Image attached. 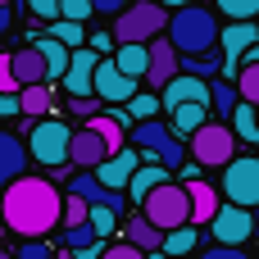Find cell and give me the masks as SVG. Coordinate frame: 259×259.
Wrapping results in <instances>:
<instances>
[{
	"label": "cell",
	"mask_w": 259,
	"mask_h": 259,
	"mask_svg": "<svg viewBox=\"0 0 259 259\" xmlns=\"http://www.w3.org/2000/svg\"><path fill=\"white\" fill-rule=\"evenodd\" d=\"M0 214H5V228L18 232L23 241H41L46 232L59 228L64 219V196L50 178H32L23 173L18 182H9L0 191Z\"/></svg>",
	"instance_id": "1"
},
{
	"label": "cell",
	"mask_w": 259,
	"mask_h": 259,
	"mask_svg": "<svg viewBox=\"0 0 259 259\" xmlns=\"http://www.w3.org/2000/svg\"><path fill=\"white\" fill-rule=\"evenodd\" d=\"M223 36V27H219V18L205 9V5H187V9H173V18H168V41L178 46V55H209L214 50V41Z\"/></svg>",
	"instance_id": "2"
},
{
	"label": "cell",
	"mask_w": 259,
	"mask_h": 259,
	"mask_svg": "<svg viewBox=\"0 0 259 259\" xmlns=\"http://www.w3.org/2000/svg\"><path fill=\"white\" fill-rule=\"evenodd\" d=\"M164 32H168V9L159 0H137L114 18V41L118 46H150Z\"/></svg>",
	"instance_id": "3"
},
{
	"label": "cell",
	"mask_w": 259,
	"mask_h": 259,
	"mask_svg": "<svg viewBox=\"0 0 259 259\" xmlns=\"http://www.w3.org/2000/svg\"><path fill=\"white\" fill-rule=\"evenodd\" d=\"M141 214H146L159 232L187 228V223H191V191H187V182H164V187H155V191L141 200Z\"/></svg>",
	"instance_id": "4"
},
{
	"label": "cell",
	"mask_w": 259,
	"mask_h": 259,
	"mask_svg": "<svg viewBox=\"0 0 259 259\" xmlns=\"http://www.w3.org/2000/svg\"><path fill=\"white\" fill-rule=\"evenodd\" d=\"M68 146H73V127H68L64 118H41V123H32V132H27V150H32V159L46 164V168H64V164H68Z\"/></svg>",
	"instance_id": "5"
},
{
	"label": "cell",
	"mask_w": 259,
	"mask_h": 259,
	"mask_svg": "<svg viewBox=\"0 0 259 259\" xmlns=\"http://www.w3.org/2000/svg\"><path fill=\"white\" fill-rule=\"evenodd\" d=\"M191 159L200 164V168H228L232 159H237V132L228 127V123H205L196 137H191Z\"/></svg>",
	"instance_id": "6"
},
{
	"label": "cell",
	"mask_w": 259,
	"mask_h": 259,
	"mask_svg": "<svg viewBox=\"0 0 259 259\" xmlns=\"http://www.w3.org/2000/svg\"><path fill=\"white\" fill-rule=\"evenodd\" d=\"M132 146L146 150V155H155V159L168 164V168L187 164V155H191V150H182V141L173 137V127H168V123H155V118H146V123L132 127Z\"/></svg>",
	"instance_id": "7"
},
{
	"label": "cell",
	"mask_w": 259,
	"mask_h": 259,
	"mask_svg": "<svg viewBox=\"0 0 259 259\" xmlns=\"http://www.w3.org/2000/svg\"><path fill=\"white\" fill-rule=\"evenodd\" d=\"M228 205H241V209H259V155H241L223 168V187Z\"/></svg>",
	"instance_id": "8"
},
{
	"label": "cell",
	"mask_w": 259,
	"mask_h": 259,
	"mask_svg": "<svg viewBox=\"0 0 259 259\" xmlns=\"http://www.w3.org/2000/svg\"><path fill=\"white\" fill-rule=\"evenodd\" d=\"M209 237L214 246H246L255 237V209H241V205H223L209 223Z\"/></svg>",
	"instance_id": "9"
},
{
	"label": "cell",
	"mask_w": 259,
	"mask_h": 259,
	"mask_svg": "<svg viewBox=\"0 0 259 259\" xmlns=\"http://www.w3.org/2000/svg\"><path fill=\"white\" fill-rule=\"evenodd\" d=\"M164 109L173 114L178 105H209L214 109V82H205V77H196V73H178L168 87H164Z\"/></svg>",
	"instance_id": "10"
},
{
	"label": "cell",
	"mask_w": 259,
	"mask_h": 259,
	"mask_svg": "<svg viewBox=\"0 0 259 259\" xmlns=\"http://www.w3.org/2000/svg\"><path fill=\"white\" fill-rule=\"evenodd\" d=\"M96 96L105 105H127L137 96V77H127L114 59H100V68H96Z\"/></svg>",
	"instance_id": "11"
},
{
	"label": "cell",
	"mask_w": 259,
	"mask_h": 259,
	"mask_svg": "<svg viewBox=\"0 0 259 259\" xmlns=\"http://www.w3.org/2000/svg\"><path fill=\"white\" fill-rule=\"evenodd\" d=\"M146 164V150H137V146H127V150H118V155H109L100 168H96V178L109 187V191H127V182L137 178V168Z\"/></svg>",
	"instance_id": "12"
},
{
	"label": "cell",
	"mask_w": 259,
	"mask_h": 259,
	"mask_svg": "<svg viewBox=\"0 0 259 259\" xmlns=\"http://www.w3.org/2000/svg\"><path fill=\"white\" fill-rule=\"evenodd\" d=\"M96 68H100V50H73V64L64 73V91L77 100V96H96Z\"/></svg>",
	"instance_id": "13"
},
{
	"label": "cell",
	"mask_w": 259,
	"mask_h": 259,
	"mask_svg": "<svg viewBox=\"0 0 259 259\" xmlns=\"http://www.w3.org/2000/svg\"><path fill=\"white\" fill-rule=\"evenodd\" d=\"M173 77H178V46H173L168 32H164V36L150 41V73H146V87H159V91H164Z\"/></svg>",
	"instance_id": "14"
},
{
	"label": "cell",
	"mask_w": 259,
	"mask_h": 259,
	"mask_svg": "<svg viewBox=\"0 0 259 259\" xmlns=\"http://www.w3.org/2000/svg\"><path fill=\"white\" fill-rule=\"evenodd\" d=\"M105 159H109V146H105V137H96L91 127L73 132V146H68V164H77L82 173H96Z\"/></svg>",
	"instance_id": "15"
},
{
	"label": "cell",
	"mask_w": 259,
	"mask_h": 259,
	"mask_svg": "<svg viewBox=\"0 0 259 259\" xmlns=\"http://www.w3.org/2000/svg\"><path fill=\"white\" fill-rule=\"evenodd\" d=\"M27 155H32V150H27L14 132H0V191L27 173Z\"/></svg>",
	"instance_id": "16"
},
{
	"label": "cell",
	"mask_w": 259,
	"mask_h": 259,
	"mask_svg": "<svg viewBox=\"0 0 259 259\" xmlns=\"http://www.w3.org/2000/svg\"><path fill=\"white\" fill-rule=\"evenodd\" d=\"M164 182H173V168H168V164H159L155 155H146V164H141V168H137V178L127 182V200H137V205H141V200H146L155 187H164Z\"/></svg>",
	"instance_id": "17"
},
{
	"label": "cell",
	"mask_w": 259,
	"mask_h": 259,
	"mask_svg": "<svg viewBox=\"0 0 259 259\" xmlns=\"http://www.w3.org/2000/svg\"><path fill=\"white\" fill-rule=\"evenodd\" d=\"M187 191H191V223H196V228H209V223H214V214L223 209V200H219L223 191H219V187H209L205 178H200V182H187Z\"/></svg>",
	"instance_id": "18"
},
{
	"label": "cell",
	"mask_w": 259,
	"mask_h": 259,
	"mask_svg": "<svg viewBox=\"0 0 259 259\" xmlns=\"http://www.w3.org/2000/svg\"><path fill=\"white\" fill-rule=\"evenodd\" d=\"M14 77H18V87L50 82V68H46V59H41V50H36V46H23V50H14Z\"/></svg>",
	"instance_id": "19"
},
{
	"label": "cell",
	"mask_w": 259,
	"mask_h": 259,
	"mask_svg": "<svg viewBox=\"0 0 259 259\" xmlns=\"http://www.w3.org/2000/svg\"><path fill=\"white\" fill-rule=\"evenodd\" d=\"M219 46H223L228 59H241L246 50H255V46H259V23H228L223 36H219Z\"/></svg>",
	"instance_id": "20"
},
{
	"label": "cell",
	"mask_w": 259,
	"mask_h": 259,
	"mask_svg": "<svg viewBox=\"0 0 259 259\" xmlns=\"http://www.w3.org/2000/svg\"><path fill=\"white\" fill-rule=\"evenodd\" d=\"M123 241H132V246H137V250H146V255H150V250H164V232H159L146 214H132V219H127Z\"/></svg>",
	"instance_id": "21"
},
{
	"label": "cell",
	"mask_w": 259,
	"mask_h": 259,
	"mask_svg": "<svg viewBox=\"0 0 259 259\" xmlns=\"http://www.w3.org/2000/svg\"><path fill=\"white\" fill-rule=\"evenodd\" d=\"M32 46L41 50V59H46V68H50V82L68 73V64H73V50H68V46H64L59 36H50V32H46V36H36Z\"/></svg>",
	"instance_id": "22"
},
{
	"label": "cell",
	"mask_w": 259,
	"mask_h": 259,
	"mask_svg": "<svg viewBox=\"0 0 259 259\" xmlns=\"http://www.w3.org/2000/svg\"><path fill=\"white\" fill-rule=\"evenodd\" d=\"M18 105H23V118H46V114L55 109V91H50V82L23 87V91H18Z\"/></svg>",
	"instance_id": "23"
},
{
	"label": "cell",
	"mask_w": 259,
	"mask_h": 259,
	"mask_svg": "<svg viewBox=\"0 0 259 259\" xmlns=\"http://www.w3.org/2000/svg\"><path fill=\"white\" fill-rule=\"evenodd\" d=\"M114 64H118L127 77L146 82V73H150V46H118V50H114Z\"/></svg>",
	"instance_id": "24"
},
{
	"label": "cell",
	"mask_w": 259,
	"mask_h": 259,
	"mask_svg": "<svg viewBox=\"0 0 259 259\" xmlns=\"http://www.w3.org/2000/svg\"><path fill=\"white\" fill-rule=\"evenodd\" d=\"M209 114H214L209 105H178V109H173V132H178V137H196V132L209 123Z\"/></svg>",
	"instance_id": "25"
},
{
	"label": "cell",
	"mask_w": 259,
	"mask_h": 259,
	"mask_svg": "<svg viewBox=\"0 0 259 259\" xmlns=\"http://www.w3.org/2000/svg\"><path fill=\"white\" fill-rule=\"evenodd\" d=\"M196 246H200V228H196V223L164 232V255H168V259H187L191 250H196Z\"/></svg>",
	"instance_id": "26"
},
{
	"label": "cell",
	"mask_w": 259,
	"mask_h": 259,
	"mask_svg": "<svg viewBox=\"0 0 259 259\" xmlns=\"http://www.w3.org/2000/svg\"><path fill=\"white\" fill-rule=\"evenodd\" d=\"M237 91H241L246 105L259 109V59H246V64L237 68Z\"/></svg>",
	"instance_id": "27"
},
{
	"label": "cell",
	"mask_w": 259,
	"mask_h": 259,
	"mask_svg": "<svg viewBox=\"0 0 259 259\" xmlns=\"http://www.w3.org/2000/svg\"><path fill=\"white\" fill-rule=\"evenodd\" d=\"M228 123H232V132H237V137L259 141V109H255V105H246V100H241V105H237V114H232Z\"/></svg>",
	"instance_id": "28"
},
{
	"label": "cell",
	"mask_w": 259,
	"mask_h": 259,
	"mask_svg": "<svg viewBox=\"0 0 259 259\" xmlns=\"http://www.w3.org/2000/svg\"><path fill=\"white\" fill-rule=\"evenodd\" d=\"M50 36H59L68 50H82V46L91 41V36L82 32V23H73V18H55V23H50Z\"/></svg>",
	"instance_id": "29"
},
{
	"label": "cell",
	"mask_w": 259,
	"mask_h": 259,
	"mask_svg": "<svg viewBox=\"0 0 259 259\" xmlns=\"http://www.w3.org/2000/svg\"><path fill=\"white\" fill-rule=\"evenodd\" d=\"M237 105H241L237 82H214V114H219V118H232V114H237Z\"/></svg>",
	"instance_id": "30"
},
{
	"label": "cell",
	"mask_w": 259,
	"mask_h": 259,
	"mask_svg": "<svg viewBox=\"0 0 259 259\" xmlns=\"http://www.w3.org/2000/svg\"><path fill=\"white\" fill-rule=\"evenodd\" d=\"M159 109H164V100H159V96H150V91H137V96L127 100V114H132V123H137V118L146 123V118H155Z\"/></svg>",
	"instance_id": "31"
},
{
	"label": "cell",
	"mask_w": 259,
	"mask_h": 259,
	"mask_svg": "<svg viewBox=\"0 0 259 259\" xmlns=\"http://www.w3.org/2000/svg\"><path fill=\"white\" fill-rule=\"evenodd\" d=\"M214 9L228 14L232 23H250V18L259 14V0H214Z\"/></svg>",
	"instance_id": "32"
},
{
	"label": "cell",
	"mask_w": 259,
	"mask_h": 259,
	"mask_svg": "<svg viewBox=\"0 0 259 259\" xmlns=\"http://www.w3.org/2000/svg\"><path fill=\"white\" fill-rule=\"evenodd\" d=\"M91 223V205L82 196H64V228H82Z\"/></svg>",
	"instance_id": "33"
},
{
	"label": "cell",
	"mask_w": 259,
	"mask_h": 259,
	"mask_svg": "<svg viewBox=\"0 0 259 259\" xmlns=\"http://www.w3.org/2000/svg\"><path fill=\"white\" fill-rule=\"evenodd\" d=\"M91 228L100 232V241L114 237V232H118V209H109V205H91Z\"/></svg>",
	"instance_id": "34"
},
{
	"label": "cell",
	"mask_w": 259,
	"mask_h": 259,
	"mask_svg": "<svg viewBox=\"0 0 259 259\" xmlns=\"http://www.w3.org/2000/svg\"><path fill=\"white\" fill-rule=\"evenodd\" d=\"M219 68H223V55H191L187 59V73H196V77H219Z\"/></svg>",
	"instance_id": "35"
},
{
	"label": "cell",
	"mask_w": 259,
	"mask_h": 259,
	"mask_svg": "<svg viewBox=\"0 0 259 259\" xmlns=\"http://www.w3.org/2000/svg\"><path fill=\"white\" fill-rule=\"evenodd\" d=\"M96 14V5L91 0H59V18H73V23H87Z\"/></svg>",
	"instance_id": "36"
},
{
	"label": "cell",
	"mask_w": 259,
	"mask_h": 259,
	"mask_svg": "<svg viewBox=\"0 0 259 259\" xmlns=\"http://www.w3.org/2000/svg\"><path fill=\"white\" fill-rule=\"evenodd\" d=\"M0 91H9V96L23 91L18 77H14V50H0Z\"/></svg>",
	"instance_id": "37"
},
{
	"label": "cell",
	"mask_w": 259,
	"mask_h": 259,
	"mask_svg": "<svg viewBox=\"0 0 259 259\" xmlns=\"http://www.w3.org/2000/svg\"><path fill=\"white\" fill-rule=\"evenodd\" d=\"M105 109H109V105H105L100 96H77V100H73V114H77V118H96V114H105Z\"/></svg>",
	"instance_id": "38"
},
{
	"label": "cell",
	"mask_w": 259,
	"mask_h": 259,
	"mask_svg": "<svg viewBox=\"0 0 259 259\" xmlns=\"http://www.w3.org/2000/svg\"><path fill=\"white\" fill-rule=\"evenodd\" d=\"M100 259H146V250H137L132 241H118V246H105Z\"/></svg>",
	"instance_id": "39"
},
{
	"label": "cell",
	"mask_w": 259,
	"mask_h": 259,
	"mask_svg": "<svg viewBox=\"0 0 259 259\" xmlns=\"http://www.w3.org/2000/svg\"><path fill=\"white\" fill-rule=\"evenodd\" d=\"M196 259H250L246 246H214V250H200Z\"/></svg>",
	"instance_id": "40"
},
{
	"label": "cell",
	"mask_w": 259,
	"mask_h": 259,
	"mask_svg": "<svg viewBox=\"0 0 259 259\" xmlns=\"http://www.w3.org/2000/svg\"><path fill=\"white\" fill-rule=\"evenodd\" d=\"M14 259H50V246H46V241H23Z\"/></svg>",
	"instance_id": "41"
},
{
	"label": "cell",
	"mask_w": 259,
	"mask_h": 259,
	"mask_svg": "<svg viewBox=\"0 0 259 259\" xmlns=\"http://www.w3.org/2000/svg\"><path fill=\"white\" fill-rule=\"evenodd\" d=\"M27 9H32L36 18H50V23L59 18V0H27Z\"/></svg>",
	"instance_id": "42"
},
{
	"label": "cell",
	"mask_w": 259,
	"mask_h": 259,
	"mask_svg": "<svg viewBox=\"0 0 259 259\" xmlns=\"http://www.w3.org/2000/svg\"><path fill=\"white\" fill-rule=\"evenodd\" d=\"M14 114H23V105H18V96H9V91H0V118H14Z\"/></svg>",
	"instance_id": "43"
},
{
	"label": "cell",
	"mask_w": 259,
	"mask_h": 259,
	"mask_svg": "<svg viewBox=\"0 0 259 259\" xmlns=\"http://www.w3.org/2000/svg\"><path fill=\"white\" fill-rule=\"evenodd\" d=\"M91 5H96V14H114V18L127 9V0H91Z\"/></svg>",
	"instance_id": "44"
},
{
	"label": "cell",
	"mask_w": 259,
	"mask_h": 259,
	"mask_svg": "<svg viewBox=\"0 0 259 259\" xmlns=\"http://www.w3.org/2000/svg\"><path fill=\"white\" fill-rule=\"evenodd\" d=\"M87 46H91V50H114L118 41H114V32H96V36H91Z\"/></svg>",
	"instance_id": "45"
},
{
	"label": "cell",
	"mask_w": 259,
	"mask_h": 259,
	"mask_svg": "<svg viewBox=\"0 0 259 259\" xmlns=\"http://www.w3.org/2000/svg\"><path fill=\"white\" fill-rule=\"evenodd\" d=\"M9 23H14V14H9V5H0V32H5Z\"/></svg>",
	"instance_id": "46"
},
{
	"label": "cell",
	"mask_w": 259,
	"mask_h": 259,
	"mask_svg": "<svg viewBox=\"0 0 259 259\" xmlns=\"http://www.w3.org/2000/svg\"><path fill=\"white\" fill-rule=\"evenodd\" d=\"M164 5H173V9H187V5H196V0H164Z\"/></svg>",
	"instance_id": "47"
},
{
	"label": "cell",
	"mask_w": 259,
	"mask_h": 259,
	"mask_svg": "<svg viewBox=\"0 0 259 259\" xmlns=\"http://www.w3.org/2000/svg\"><path fill=\"white\" fill-rule=\"evenodd\" d=\"M255 237H259V209H255Z\"/></svg>",
	"instance_id": "48"
},
{
	"label": "cell",
	"mask_w": 259,
	"mask_h": 259,
	"mask_svg": "<svg viewBox=\"0 0 259 259\" xmlns=\"http://www.w3.org/2000/svg\"><path fill=\"white\" fill-rule=\"evenodd\" d=\"M0 232H9V228H5V214H0Z\"/></svg>",
	"instance_id": "49"
},
{
	"label": "cell",
	"mask_w": 259,
	"mask_h": 259,
	"mask_svg": "<svg viewBox=\"0 0 259 259\" xmlns=\"http://www.w3.org/2000/svg\"><path fill=\"white\" fill-rule=\"evenodd\" d=\"M0 259H14V255H0Z\"/></svg>",
	"instance_id": "50"
},
{
	"label": "cell",
	"mask_w": 259,
	"mask_h": 259,
	"mask_svg": "<svg viewBox=\"0 0 259 259\" xmlns=\"http://www.w3.org/2000/svg\"><path fill=\"white\" fill-rule=\"evenodd\" d=\"M0 5H9V0H0Z\"/></svg>",
	"instance_id": "51"
}]
</instances>
